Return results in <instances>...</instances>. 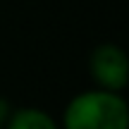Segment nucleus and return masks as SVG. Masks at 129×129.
Listing matches in <instances>:
<instances>
[{"instance_id":"obj_4","label":"nucleus","mask_w":129,"mask_h":129,"mask_svg":"<svg viewBox=\"0 0 129 129\" xmlns=\"http://www.w3.org/2000/svg\"><path fill=\"white\" fill-rule=\"evenodd\" d=\"M7 117H10V103L5 101V98H0V129L5 127Z\"/></svg>"},{"instance_id":"obj_3","label":"nucleus","mask_w":129,"mask_h":129,"mask_svg":"<svg viewBox=\"0 0 129 129\" xmlns=\"http://www.w3.org/2000/svg\"><path fill=\"white\" fill-rule=\"evenodd\" d=\"M5 129H57V124L48 112L38 108H22L17 112H10Z\"/></svg>"},{"instance_id":"obj_1","label":"nucleus","mask_w":129,"mask_h":129,"mask_svg":"<svg viewBox=\"0 0 129 129\" xmlns=\"http://www.w3.org/2000/svg\"><path fill=\"white\" fill-rule=\"evenodd\" d=\"M64 129H129V108L117 91H84L69 101Z\"/></svg>"},{"instance_id":"obj_2","label":"nucleus","mask_w":129,"mask_h":129,"mask_svg":"<svg viewBox=\"0 0 129 129\" xmlns=\"http://www.w3.org/2000/svg\"><path fill=\"white\" fill-rule=\"evenodd\" d=\"M91 74L101 88L122 91L129 81V62L127 53L115 43H103L91 53Z\"/></svg>"}]
</instances>
